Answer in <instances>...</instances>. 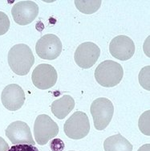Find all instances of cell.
<instances>
[{
    "mask_svg": "<svg viewBox=\"0 0 150 151\" xmlns=\"http://www.w3.org/2000/svg\"><path fill=\"white\" fill-rule=\"evenodd\" d=\"M102 1L100 0H75V5L79 11L84 14L95 13L100 7Z\"/></svg>",
    "mask_w": 150,
    "mask_h": 151,
    "instance_id": "obj_15",
    "label": "cell"
},
{
    "mask_svg": "<svg viewBox=\"0 0 150 151\" xmlns=\"http://www.w3.org/2000/svg\"><path fill=\"white\" fill-rule=\"evenodd\" d=\"M6 136L13 145H35L30 127L24 122L16 121L10 124L6 129Z\"/></svg>",
    "mask_w": 150,
    "mask_h": 151,
    "instance_id": "obj_10",
    "label": "cell"
},
{
    "mask_svg": "<svg viewBox=\"0 0 150 151\" xmlns=\"http://www.w3.org/2000/svg\"><path fill=\"white\" fill-rule=\"evenodd\" d=\"M75 107V101L69 95H64L61 98L52 102L51 109L52 113L58 119L62 120L66 117Z\"/></svg>",
    "mask_w": 150,
    "mask_h": 151,
    "instance_id": "obj_13",
    "label": "cell"
},
{
    "mask_svg": "<svg viewBox=\"0 0 150 151\" xmlns=\"http://www.w3.org/2000/svg\"><path fill=\"white\" fill-rule=\"evenodd\" d=\"M10 28V20L7 15L0 12V35L6 34Z\"/></svg>",
    "mask_w": 150,
    "mask_h": 151,
    "instance_id": "obj_18",
    "label": "cell"
},
{
    "mask_svg": "<svg viewBox=\"0 0 150 151\" xmlns=\"http://www.w3.org/2000/svg\"><path fill=\"white\" fill-rule=\"evenodd\" d=\"M58 75L55 68L51 64H41L35 68L32 80L35 87L45 90L53 87L57 81Z\"/></svg>",
    "mask_w": 150,
    "mask_h": 151,
    "instance_id": "obj_8",
    "label": "cell"
},
{
    "mask_svg": "<svg viewBox=\"0 0 150 151\" xmlns=\"http://www.w3.org/2000/svg\"><path fill=\"white\" fill-rule=\"evenodd\" d=\"M124 69L121 64L113 60H105L99 64L95 71V78L101 86L114 87L121 81Z\"/></svg>",
    "mask_w": 150,
    "mask_h": 151,
    "instance_id": "obj_2",
    "label": "cell"
},
{
    "mask_svg": "<svg viewBox=\"0 0 150 151\" xmlns=\"http://www.w3.org/2000/svg\"><path fill=\"white\" fill-rule=\"evenodd\" d=\"M35 63L32 49L27 44L13 46L8 52V64L11 69L19 76H25L30 72Z\"/></svg>",
    "mask_w": 150,
    "mask_h": 151,
    "instance_id": "obj_1",
    "label": "cell"
},
{
    "mask_svg": "<svg viewBox=\"0 0 150 151\" xmlns=\"http://www.w3.org/2000/svg\"><path fill=\"white\" fill-rule=\"evenodd\" d=\"M105 151H133V145L121 134L108 137L104 142Z\"/></svg>",
    "mask_w": 150,
    "mask_h": 151,
    "instance_id": "obj_14",
    "label": "cell"
},
{
    "mask_svg": "<svg viewBox=\"0 0 150 151\" xmlns=\"http://www.w3.org/2000/svg\"><path fill=\"white\" fill-rule=\"evenodd\" d=\"M138 151H150V144H145L140 147Z\"/></svg>",
    "mask_w": 150,
    "mask_h": 151,
    "instance_id": "obj_22",
    "label": "cell"
},
{
    "mask_svg": "<svg viewBox=\"0 0 150 151\" xmlns=\"http://www.w3.org/2000/svg\"><path fill=\"white\" fill-rule=\"evenodd\" d=\"M9 145L3 137H0V151H8Z\"/></svg>",
    "mask_w": 150,
    "mask_h": 151,
    "instance_id": "obj_21",
    "label": "cell"
},
{
    "mask_svg": "<svg viewBox=\"0 0 150 151\" xmlns=\"http://www.w3.org/2000/svg\"><path fill=\"white\" fill-rule=\"evenodd\" d=\"M149 70L150 66L148 65L144 68H142L139 74V82L140 84L144 89L149 91L150 90V84H149Z\"/></svg>",
    "mask_w": 150,
    "mask_h": 151,
    "instance_id": "obj_17",
    "label": "cell"
},
{
    "mask_svg": "<svg viewBox=\"0 0 150 151\" xmlns=\"http://www.w3.org/2000/svg\"><path fill=\"white\" fill-rule=\"evenodd\" d=\"M94 126L97 130H103L112 121L114 106L112 101L105 97H100L92 103L90 108Z\"/></svg>",
    "mask_w": 150,
    "mask_h": 151,
    "instance_id": "obj_3",
    "label": "cell"
},
{
    "mask_svg": "<svg viewBox=\"0 0 150 151\" xmlns=\"http://www.w3.org/2000/svg\"><path fill=\"white\" fill-rule=\"evenodd\" d=\"M12 17L19 25H28L35 20L39 14V6L33 1H20L11 9Z\"/></svg>",
    "mask_w": 150,
    "mask_h": 151,
    "instance_id": "obj_9",
    "label": "cell"
},
{
    "mask_svg": "<svg viewBox=\"0 0 150 151\" xmlns=\"http://www.w3.org/2000/svg\"><path fill=\"white\" fill-rule=\"evenodd\" d=\"M100 55V49L96 44L93 42H85L76 48L74 59L79 67L88 69L96 63Z\"/></svg>",
    "mask_w": 150,
    "mask_h": 151,
    "instance_id": "obj_7",
    "label": "cell"
},
{
    "mask_svg": "<svg viewBox=\"0 0 150 151\" xmlns=\"http://www.w3.org/2000/svg\"><path fill=\"white\" fill-rule=\"evenodd\" d=\"M8 151H39L35 145H27V144H20V145H12Z\"/></svg>",
    "mask_w": 150,
    "mask_h": 151,
    "instance_id": "obj_19",
    "label": "cell"
},
{
    "mask_svg": "<svg viewBox=\"0 0 150 151\" xmlns=\"http://www.w3.org/2000/svg\"><path fill=\"white\" fill-rule=\"evenodd\" d=\"M109 52L111 55L117 60H128L132 58L135 53V44L126 35H118L111 41Z\"/></svg>",
    "mask_w": 150,
    "mask_h": 151,
    "instance_id": "obj_11",
    "label": "cell"
},
{
    "mask_svg": "<svg viewBox=\"0 0 150 151\" xmlns=\"http://www.w3.org/2000/svg\"><path fill=\"white\" fill-rule=\"evenodd\" d=\"M64 130L71 139L80 140L85 137L90 131V122L86 113L81 111L73 113L65 122Z\"/></svg>",
    "mask_w": 150,
    "mask_h": 151,
    "instance_id": "obj_4",
    "label": "cell"
},
{
    "mask_svg": "<svg viewBox=\"0 0 150 151\" xmlns=\"http://www.w3.org/2000/svg\"><path fill=\"white\" fill-rule=\"evenodd\" d=\"M59 126L48 115L41 114L36 117L34 125V137L40 145H46L59 134Z\"/></svg>",
    "mask_w": 150,
    "mask_h": 151,
    "instance_id": "obj_5",
    "label": "cell"
},
{
    "mask_svg": "<svg viewBox=\"0 0 150 151\" xmlns=\"http://www.w3.org/2000/svg\"><path fill=\"white\" fill-rule=\"evenodd\" d=\"M149 115V110L144 112L141 116H140V119H139L138 122V125L140 130L141 131L144 135H147V136H149L150 135Z\"/></svg>",
    "mask_w": 150,
    "mask_h": 151,
    "instance_id": "obj_16",
    "label": "cell"
},
{
    "mask_svg": "<svg viewBox=\"0 0 150 151\" xmlns=\"http://www.w3.org/2000/svg\"><path fill=\"white\" fill-rule=\"evenodd\" d=\"M35 52L41 59L47 60H55L62 52V43L57 35L47 34L37 41Z\"/></svg>",
    "mask_w": 150,
    "mask_h": 151,
    "instance_id": "obj_6",
    "label": "cell"
},
{
    "mask_svg": "<svg viewBox=\"0 0 150 151\" xmlns=\"http://www.w3.org/2000/svg\"><path fill=\"white\" fill-rule=\"evenodd\" d=\"M64 143L60 138H54L52 140L50 147L52 151H63L64 149Z\"/></svg>",
    "mask_w": 150,
    "mask_h": 151,
    "instance_id": "obj_20",
    "label": "cell"
},
{
    "mask_svg": "<svg viewBox=\"0 0 150 151\" xmlns=\"http://www.w3.org/2000/svg\"><path fill=\"white\" fill-rule=\"evenodd\" d=\"M1 100L6 109L16 111L21 109L24 104L25 93L19 84H8L2 92Z\"/></svg>",
    "mask_w": 150,
    "mask_h": 151,
    "instance_id": "obj_12",
    "label": "cell"
},
{
    "mask_svg": "<svg viewBox=\"0 0 150 151\" xmlns=\"http://www.w3.org/2000/svg\"><path fill=\"white\" fill-rule=\"evenodd\" d=\"M70 151H74V150H70Z\"/></svg>",
    "mask_w": 150,
    "mask_h": 151,
    "instance_id": "obj_23",
    "label": "cell"
}]
</instances>
